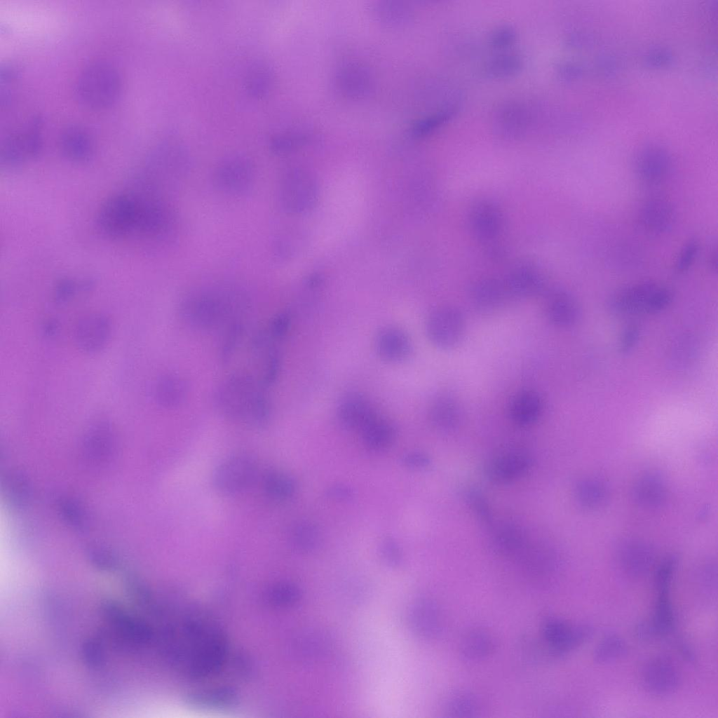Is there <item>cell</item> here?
<instances>
[{"label":"cell","instance_id":"b9f144b4","mask_svg":"<svg viewBox=\"0 0 718 718\" xmlns=\"http://www.w3.org/2000/svg\"><path fill=\"white\" fill-rule=\"evenodd\" d=\"M477 705L473 696L466 693H457L449 699L448 712L454 717H466L474 715Z\"/></svg>","mask_w":718,"mask_h":718},{"label":"cell","instance_id":"52a82bcc","mask_svg":"<svg viewBox=\"0 0 718 718\" xmlns=\"http://www.w3.org/2000/svg\"><path fill=\"white\" fill-rule=\"evenodd\" d=\"M672 155L665 145L651 142L636 150L632 168L641 182L653 186L666 180L672 170Z\"/></svg>","mask_w":718,"mask_h":718},{"label":"cell","instance_id":"cb8c5ba5","mask_svg":"<svg viewBox=\"0 0 718 718\" xmlns=\"http://www.w3.org/2000/svg\"><path fill=\"white\" fill-rule=\"evenodd\" d=\"M187 386L180 377L166 374L157 379L153 388V395L158 405L173 408L181 405L186 398Z\"/></svg>","mask_w":718,"mask_h":718},{"label":"cell","instance_id":"9c48e42d","mask_svg":"<svg viewBox=\"0 0 718 718\" xmlns=\"http://www.w3.org/2000/svg\"><path fill=\"white\" fill-rule=\"evenodd\" d=\"M256 473L257 467L252 459L246 455H235L222 461L215 468L212 483L222 494H235L252 483Z\"/></svg>","mask_w":718,"mask_h":718},{"label":"cell","instance_id":"7c38bea8","mask_svg":"<svg viewBox=\"0 0 718 718\" xmlns=\"http://www.w3.org/2000/svg\"><path fill=\"white\" fill-rule=\"evenodd\" d=\"M532 463V457L527 452L521 449H510L491 458L485 465V474L491 482L506 485L523 477Z\"/></svg>","mask_w":718,"mask_h":718},{"label":"cell","instance_id":"d6a6232c","mask_svg":"<svg viewBox=\"0 0 718 718\" xmlns=\"http://www.w3.org/2000/svg\"><path fill=\"white\" fill-rule=\"evenodd\" d=\"M292 546L299 551L309 552L315 549L320 542V532L316 525L309 522H300L293 525L289 532Z\"/></svg>","mask_w":718,"mask_h":718},{"label":"cell","instance_id":"603a6c76","mask_svg":"<svg viewBox=\"0 0 718 718\" xmlns=\"http://www.w3.org/2000/svg\"><path fill=\"white\" fill-rule=\"evenodd\" d=\"M114 442V435L111 423L101 419L89 426L84 436L83 446L90 459L103 461L109 456Z\"/></svg>","mask_w":718,"mask_h":718},{"label":"cell","instance_id":"2e32d148","mask_svg":"<svg viewBox=\"0 0 718 718\" xmlns=\"http://www.w3.org/2000/svg\"><path fill=\"white\" fill-rule=\"evenodd\" d=\"M645 689L656 695H668L675 691L679 684V673L674 661L663 655L648 661L642 672Z\"/></svg>","mask_w":718,"mask_h":718},{"label":"cell","instance_id":"ee69618b","mask_svg":"<svg viewBox=\"0 0 718 718\" xmlns=\"http://www.w3.org/2000/svg\"><path fill=\"white\" fill-rule=\"evenodd\" d=\"M676 564V558L669 557L660 564L656 570L654 582L658 594L669 593Z\"/></svg>","mask_w":718,"mask_h":718},{"label":"cell","instance_id":"d4e9b609","mask_svg":"<svg viewBox=\"0 0 718 718\" xmlns=\"http://www.w3.org/2000/svg\"><path fill=\"white\" fill-rule=\"evenodd\" d=\"M580 307L570 294L558 292L548 301L546 314L554 325L567 327L574 325L580 316Z\"/></svg>","mask_w":718,"mask_h":718},{"label":"cell","instance_id":"d590c367","mask_svg":"<svg viewBox=\"0 0 718 718\" xmlns=\"http://www.w3.org/2000/svg\"><path fill=\"white\" fill-rule=\"evenodd\" d=\"M627 652V646L622 638L612 635L606 637L597 646L593 653L594 661L604 664L615 661Z\"/></svg>","mask_w":718,"mask_h":718},{"label":"cell","instance_id":"7a4b0ae2","mask_svg":"<svg viewBox=\"0 0 718 718\" xmlns=\"http://www.w3.org/2000/svg\"><path fill=\"white\" fill-rule=\"evenodd\" d=\"M254 378L234 374L217 387L214 403L224 416L254 427H263L269 421L271 407L264 388Z\"/></svg>","mask_w":718,"mask_h":718},{"label":"cell","instance_id":"7bdbcfd3","mask_svg":"<svg viewBox=\"0 0 718 718\" xmlns=\"http://www.w3.org/2000/svg\"><path fill=\"white\" fill-rule=\"evenodd\" d=\"M700 245L697 240L687 241L682 248L676 259L675 269L678 273H684L689 271L698 255Z\"/></svg>","mask_w":718,"mask_h":718},{"label":"cell","instance_id":"44dd1931","mask_svg":"<svg viewBox=\"0 0 718 718\" xmlns=\"http://www.w3.org/2000/svg\"><path fill=\"white\" fill-rule=\"evenodd\" d=\"M491 530L493 547L506 557L518 558L530 541L524 529L513 522H501Z\"/></svg>","mask_w":718,"mask_h":718},{"label":"cell","instance_id":"c3c4849f","mask_svg":"<svg viewBox=\"0 0 718 718\" xmlns=\"http://www.w3.org/2000/svg\"><path fill=\"white\" fill-rule=\"evenodd\" d=\"M291 323V316L288 312L284 311L277 314L271 320L269 326V336L273 339H281L287 333Z\"/></svg>","mask_w":718,"mask_h":718},{"label":"cell","instance_id":"7402d4cb","mask_svg":"<svg viewBox=\"0 0 718 718\" xmlns=\"http://www.w3.org/2000/svg\"><path fill=\"white\" fill-rule=\"evenodd\" d=\"M618 560L627 574L639 577L649 571L653 563L654 554L649 545L638 541H628L620 546Z\"/></svg>","mask_w":718,"mask_h":718},{"label":"cell","instance_id":"816d5d0a","mask_svg":"<svg viewBox=\"0 0 718 718\" xmlns=\"http://www.w3.org/2000/svg\"><path fill=\"white\" fill-rule=\"evenodd\" d=\"M516 39L514 29L503 27L496 30L489 39L490 45L495 48H504L510 46Z\"/></svg>","mask_w":718,"mask_h":718},{"label":"cell","instance_id":"f6af8a7d","mask_svg":"<svg viewBox=\"0 0 718 718\" xmlns=\"http://www.w3.org/2000/svg\"><path fill=\"white\" fill-rule=\"evenodd\" d=\"M87 554L90 562L100 570L112 571L117 567L114 555L103 547L92 546L88 549Z\"/></svg>","mask_w":718,"mask_h":718},{"label":"cell","instance_id":"d6986e66","mask_svg":"<svg viewBox=\"0 0 718 718\" xmlns=\"http://www.w3.org/2000/svg\"><path fill=\"white\" fill-rule=\"evenodd\" d=\"M409 622L414 632L424 639L435 637L442 629L439 609L428 598H419L412 603L409 611Z\"/></svg>","mask_w":718,"mask_h":718},{"label":"cell","instance_id":"9a60e30c","mask_svg":"<svg viewBox=\"0 0 718 718\" xmlns=\"http://www.w3.org/2000/svg\"><path fill=\"white\" fill-rule=\"evenodd\" d=\"M637 222L640 229L653 236L670 231L676 222V212L668 199L656 196L647 199L639 207Z\"/></svg>","mask_w":718,"mask_h":718},{"label":"cell","instance_id":"e575fe53","mask_svg":"<svg viewBox=\"0 0 718 718\" xmlns=\"http://www.w3.org/2000/svg\"><path fill=\"white\" fill-rule=\"evenodd\" d=\"M651 623L658 637L664 636L672 630L675 617L669 593L658 594Z\"/></svg>","mask_w":718,"mask_h":718},{"label":"cell","instance_id":"9f6ffc18","mask_svg":"<svg viewBox=\"0 0 718 718\" xmlns=\"http://www.w3.org/2000/svg\"><path fill=\"white\" fill-rule=\"evenodd\" d=\"M329 496L335 499H346L352 496L351 490L344 485L334 486L328 490Z\"/></svg>","mask_w":718,"mask_h":718},{"label":"cell","instance_id":"f35d334b","mask_svg":"<svg viewBox=\"0 0 718 718\" xmlns=\"http://www.w3.org/2000/svg\"><path fill=\"white\" fill-rule=\"evenodd\" d=\"M464 499L480 522L487 526L493 522L490 506L484 494L475 487H468L464 491Z\"/></svg>","mask_w":718,"mask_h":718},{"label":"cell","instance_id":"3957f363","mask_svg":"<svg viewBox=\"0 0 718 718\" xmlns=\"http://www.w3.org/2000/svg\"><path fill=\"white\" fill-rule=\"evenodd\" d=\"M121 89L120 75L111 64L95 60L86 65L78 75L74 94L85 107L102 109L113 104Z\"/></svg>","mask_w":718,"mask_h":718},{"label":"cell","instance_id":"60d3db41","mask_svg":"<svg viewBox=\"0 0 718 718\" xmlns=\"http://www.w3.org/2000/svg\"><path fill=\"white\" fill-rule=\"evenodd\" d=\"M503 295V290L499 285L492 283L483 284L475 290L474 299L480 308L491 309L501 302Z\"/></svg>","mask_w":718,"mask_h":718},{"label":"cell","instance_id":"5b68a950","mask_svg":"<svg viewBox=\"0 0 718 718\" xmlns=\"http://www.w3.org/2000/svg\"><path fill=\"white\" fill-rule=\"evenodd\" d=\"M136 213L135 194H114L99 207L95 224L104 236L111 239L123 238L134 234Z\"/></svg>","mask_w":718,"mask_h":718},{"label":"cell","instance_id":"836d02e7","mask_svg":"<svg viewBox=\"0 0 718 718\" xmlns=\"http://www.w3.org/2000/svg\"><path fill=\"white\" fill-rule=\"evenodd\" d=\"M576 497L578 503L585 508H594L601 506L606 499L607 491L604 485L596 480H584L576 487Z\"/></svg>","mask_w":718,"mask_h":718},{"label":"cell","instance_id":"277c9868","mask_svg":"<svg viewBox=\"0 0 718 718\" xmlns=\"http://www.w3.org/2000/svg\"><path fill=\"white\" fill-rule=\"evenodd\" d=\"M42 123L41 117L34 116L4 137L0 146L2 166L18 168L39 156L43 147Z\"/></svg>","mask_w":718,"mask_h":718},{"label":"cell","instance_id":"8d00e7d4","mask_svg":"<svg viewBox=\"0 0 718 718\" xmlns=\"http://www.w3.org/2000/svg\"><path fill=\"white\" fill-rule=\"evenodd\" d=\"M522 65L520 57L513 54L501 55L486 64L485 72L492 78H503L519 71Z\"/></svg>","mask_w":718,"mask_h":718},{"label":"cell","instance_id":"f5cc1de1","mask_svg":"<svg viewBox=\"0 0 718 718\" xmlns=\"http://www.w3.org/2000/svg\"><path fill=\"white\" fill-rule=\"evenodd\" d=\"M274 590L273 597L280 604H287L295 602L299 595V590L292 585L284 584L279 585Z\"/></svg>","mask_w":718,"mask_h":718},{"label":"cell","instance_id":"f546056e","mask_svg":"<svg viewBox=\"0 0 718 718\" xmlns=\"http://www.w3.org/2000/svg\"><path fill=\"white\" fill-rule=\"evenodd\" d=\"M494 648L492 637L483 629H474L463 637L461 644L463 656L469 661H476L488 656Z\"/></svg>","mask_w":718,"mask_h":718},{"label":"cell","instance_id":"83f0119b","mask_svg":"<svg viewBox=\"0 0 718 718\" xmlns=\"http://www.w3.org/2000/svg\"><path fill=\"white\" fill-rule=\"evenodd\" d=\"M365 445L373 451L388 447L394 441L397 430L394 424L377 414L360 431Z\"/></svg>","mask_w":718,"mask_h":718},{"label":"cell","instance_id":"f1b7e54d","mask_svg":"<svg viewBox=\"0 0 718 718\" xmlns=\"http://www.w3.org/2000/svg\"><path fill=\"white\" fill-rule=\"evenodd\" d=\"M634 496L639 504L656 508L661 505L665 498V487L661 478L656 475H646L634 487Z\"/></svg>","mask_w":718,"mask_h":718},{"label":"cell","instance_id":"7dc6e473","mask_svg":"<svg viewBox=\"0 0 718 718\" xmlns=\"http://www.w3.org/2000/svg\"><path fill=\"white\" fill-rule=\"evenodd\" d=\"M86 663L92 668H100L104 663V655L100 644L95 640L87 641L83 646Z\"/></svg>","mask_w":718,"mask_h":718},{"label":"cell","instance_id":"680465c9","mask_svg":"<svg viewBox=\"0 0 718 718\" xmlns=\"http://www.w3.org/2000/svg\"><path fill=\"white\" fill-rule=\"evenodd\" d=\"M709 263H710V266L711 267V269L713 271H717V249H714V250L712 252V254L710 255V257Z\"/></svg>","mask_w":718,"mask_h":718},{"label":"cell","instance_id":"6f0895ef","mask_svg":"<svg viewBox=\"0 0 718 718\" xmlns=\"http://www.w3.org/2000/svg\"><path fill=\"white\" fill-rule=\"evenodd\" d=\"M60 324L55 320H48L42 326V332L46 337H50L57 335L59 332Z\"/></svg>","mask_w":718,"mask_h":718},{"label":"cell","instance_id":"1f68e13d","mask_svg":"<svg viewBox=\"0 0 718 718\" xmlns=\"http://www.w3.org/2000/svg\"><path fill=\"white\" fill-rule=\"evenodd\" d=\"M5 494L8 503L15 509L25 507L30 497V486L27 478L20 473H13L6 478Z\"/></svg>","mask_w":718,"mask_h":718},{"label":"cell","instance_id":"30bf717a","mask_svg":"<svg viewBox=\"0 0 718 718\" xmlns=\"http://www.w3.org/2000/svg\"><path fill=\"white\" fill-rule=\"evenodd\" d=\"M465 320L458 309L443 306L432 311L428 317L426 328L428 337L442 348L455 347L465 332Z\"/></svg>","mask_w":718,"mask_h":718},{"label":"cell","instance_id":"ab89813d","mask_svg":"<svg viewBox=\"0 0 718 718\" xmlns=\"http://www.w3.org/2000/svg\"><path fill=\"white\" fill-rule=\"evenodd\" d=\"M91 283L87 280L77 281L70 278H64L57 282L54 287V298L58 304H65L81 291L90 289Z\"/></svg>","mask_w":718,"mask_h":718},{"label":"cell","instance_id":"4fadbf2b","mask_svg":"<svg viewBox=\"0 0 718 718\" xmlns=\"http://www.w3.org/2000/svg\"><path fill=\"white\" fill-rule=\"evenodd\" d=\"M111 332V324L107 316L101 313H90L76 321L73 330V339L81 351L96 353L107 346Z\"/></svg>","mask_w":718,"mask_h":718},{"label":"cell","instance_id":"11a10c76","mask_svg":"<svg viewBox=\"0 0 718 718\" xmlns=\"http://www.w3.org/2000/svg\"><path fill=\"white\" fill-rule=\"evenodd\" d=\"M19 74V68L13 62H6L1 64L0 67L1 83L8 84V83L16 79Z\"/></svg>","mask_w":718,"mask_h":718},{"label":"cell","instance_id":"5bb4252c","mask_svg":"<svg viewBox=\"0 0 718 718\" xmlns=\"http://www.w3.org/2000/svg\"><path fill=\"white\" fill-rule=\"evenodd\" d=\"M543 632L550 650L555 655H562L590 639L594 630L588 624L571 625L557 618H549L543 624Z\"/></svg>","mask_w":718,"mask_h":718},{"label":"cell","instance_id":"8992f818","mask_svg":"<svg viewBox=\"0 0 718 718\" xmlns=\"http://www.w3.org/2000/svg\"><path fill=\"white\" fill-rule=\"evenodd\" d=\"M318 183L308 170L293 168L282 174L278 198L286 212L301 214L310 210L318 200Z\"/></svg>","mask_w":718,"mask_h":718},{"label":"cell","instance_id":"db71d44e","mask_svg":"<svg viewBox=\"0 0 718 718\" xmlns=\"http://www.w3.org/2000/svg\"><path fill=\"white\" fill-rule=\"evenodd\" d=\"M402 463L407 467L412 468H424L431 463L430 457L421 452H410L406 453L402 458Z\"/></svg>","mask_w":718,"mask_h":718},{"label":"cell","instance_id":"484cf974","mask_svg":"<svg viewBox=\"0 0 718 718\" xmlns=\"http://www.w3.org/2000/svg\"><path fill=\"white\" fill-rule=\"evenodd\" d=\"M461 409L457 402L448 396L436 398L429 409V419L438 430L449 432L456 429L461 421Z\"/></svg>","mask_w":718,"mask_h":718},{"label":"cell","instance_id":"6da1fadb","mask_svg":"<svg viewBox=\"0 0 718 718\" xmlns=\"http://www.w3.org/2000/svg\"><path fill=\"white\" fill-rule=\"evenodd\" d=\"M248 305L245 292L229 283H217L188 294L180 304V313L189 325L202 330L232 323L238 311Z\"/></svg>","mask_w":718,"mask_h":718},{"label":"cell","instance_id":"4316f807","mask_svg":"<svg viewBox=\"0 0 718 718\" xmlns=\"http://www.w3.org/2000/svg\"><path fill=\"white\" fill-rule=\"evenodd\" d=\"M542 402L539 395L531 391L519 393L511 400L509 414L513 421L522 426L534 424L540 416Z\"/></svg>","mask_w":718,"mask_h":718},{"label":"cell","instance_id":"e0dca14e","mask_svg":"<svg viewBox=\"0 0 718 718\" xmlns=\"http://www.w3.org/2000/svg\"><path fill=\"white\" fill-rule=\"evenodd\" d=\"M377 414L369 400L358 393H351L343 396L337 408L339 423L349 430L361 431Z\"/></svg>","mask_w":718,"mask_h":718},{"label":"cell","instance_id":"bcb514c9","mask_svg":"<svg viewBox=\"0 0 718 718\" xmlns=\"http://www.w3.org/2000/svg\"><path fill=\"white\" fill-rule=\"evenodd\" d=\"M242 332V325L237 321L232 322L228 325L226 333L224 336L221 348V359L225 363L228 362L236 348L238 341Z\"/></svg>","mask_w":718,"mask_h":718},{"label":"cell","instance_id":"91938a15","mask_svg":"<svg viewBox=\"0 0 718 718\" xmlns=\"http://www.w3.org/2000/svg\"><path fill=\"white\" fill-rule=\"evenodd\" d=\"M634 43H633V44H634ZM633 44H632V46H633ZM632 46H631V47H632ZM629 50H628V51H629ZM627 53H626V54H627ZM624 57H623V58H624ZM621 62H622V61H621ZM620 64H621V63H620ZM620 64H619V65H620ZM616 69H617V68H616ZM616 69H615V70H616ZM614 72H615V71H614ZM614 72H613V73H614ZM613 73H612V74H613ZM611 75H612V74H611ZM610 77H611V76H610ZM610 77H609V78H610ZM608 80H609V79H608ZM608 80H607V81H608ZM607 82H606V83H607ZM605 84H606V83H605ZM605 84H604V85H605ZM604 86H603V87H604ZM601 90H600V91H601Z\"/></svg>","mask_w":718,"mask_h":718},{"label":"cell","instance_id":"681fc988","mask_svg":"<svg viewBox=\"0 0 718 718\" xmlns=\"http://www.w3.org/2000/svg\"><path fill=\"white\" fill-rule=\"evenodd\" d=\"M381 552L385 562L391 567H398L402 562V553L397 543L390 538L381 543Z\"/></svg>","mask_w":718,"mask_h":718},{"label":"cell","instance_id":"ffe728a7","mask_svg":"<svg viewBox=\"0 0 718 718\" xmlns=\"http://www.w3.org/2000/svg\"><path fill=\"white\" fill-rule=\"evenodd\" d=\"M375 348L381 358L391 363L403 361L409 356L412 350L408 335L395 327H386L379 331Z\"/></svg>","mask_w":718,"mask_h":718},{"label":"cell","instance_id":"4dcf8cb0","mask_svg":"<svg viewBox=\"0 0 718 718\" xmlns=\"http://www.w3.org/2000/svg\"><path fill=\"white\" fill-rule=\"evenodd\" d=\"M263 487L266 494L271 498L283 501L292 497L296 490L294 480L283 472L272 470L265 474Z\"/></svg>","mask_w":718,"mask_h":718},{"label":"cell","instance_id":"f907efd6","mask_svg":"<svg viewBox=\"0 0 718 718\" xmlns=\"http://www.w3.org/2000/svg\"><path fill=\"white\" fill-rule=\"evenodd\" d=\"M640 337L639 328L635 325H629L623 332L619 341V351L630 353L637 345Z\"/></svg>","mask_w":718,"mask_h":718},{"label":"cell","instance_id":"8fae6325","mask_svg":"<svg viewBox=\"0 0 718 718\" xmlns=\"http://www.w3.org/2000/svg\"><path fill=\"white\" fill-rule=\"evenodd\" d=\"M661 285L643 280L623 286L610 296L609 311L618 316L647 313L651 302Z\"/></svg>","mask_w":718,"mask_h":718},{"label":"cell","instance_id":"ba28073f","mask_svg":"<svg viewBox=\"0 0 718 718\" xmlns=\"http://www.w3.org/2000/svg\"><path fill=\"white\" fill-rule=\"evenodd\" d=\"M252 163L243 156H232L222 161L215 168L212 183L223 194L242 196L252 188L255 182Z\"/></svg>","mask_w":718,"mask_h":718},{"label":"cell","instance_id":"ac0fdd59","mask_svg":"<svg viewBox=\"0 0 718 718\" xmlns=\"http://www.w3.org/2000/svg\"><path fill=\"white\" fill-rule=\"evenodd\" d=\"M59 148L66 159L76 163L89 161L94 154L92 137L86 129L79 125H70L62 130Z\"/></svg>","mask_w":718,"mask_h":718},{"label":"cell","instance_id":"74e56055","mask_svg":"<svg viewBox=\"0 0 718 718\" xmlns=\"http://www.w3.org/2000/svg\"><path fill=\"white\" fill-rule=\"evenodd\" d=\"M59 509L64 521L72 529L79 531L87 529L88 517L79 503L72 499H65L60 503Z\"/></svg>","mask_w":718,"mask_h":718}]
</instances>
